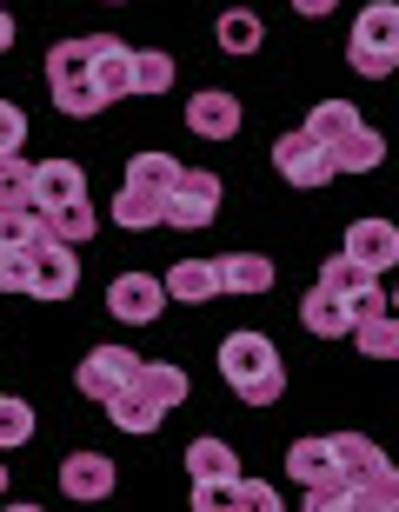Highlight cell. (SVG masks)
Returning a JSON list of instances; mask_svg holds the SVG:
<instances>
[{
  "label": "cell",
  "mask_w": 399,
  "mask_h": 512,
  "mask_svg": "<svg viewBox=\"0 0 399 512\" xmlns=\"http://www.w3.org/2000/svg\"><path fill=\"white\" fill-rule=\"evenodd\" d=\"M27 280H34V247L0 240V293H27Z\"/></svg>",
  "instance_id": "29"
},
{
  "label": "cell",
  "mask_w": 399,
  "mask_h": 512,
  "mask_svg": "<svg viewBox=\"0 0 399 512\" xmlns=\"http://www.w3.org/2000/svg\"><path fill=\"white\" fill-rule=\"evenodd\" d=\"M87 54H94V80L107 100H127L133 94V47L114 34H87Z\"/></svg>",
  "instance_id": "10"
},
{
  "label": "cell",
  "mask_w": 399,
  "mask_h": 512,
  "mask_svg": "<svg viewBox=\"0 0 399 512\" xmlns=\"http://www.w3.org/2000/svg\"><path fill=\"white\" fill-rule=\"evenodd\" d=\"M0 207H34V167L20 153H0Z\"/></svg>",
  "instance_id": "28"
},
{
  "label": "cell",
  "mask_w": 399,
  "mask_h": 512,
  "mask_svg": "<svg viewBox=\"0 0 399 512\" xmlns=\"http://www.w3.org/2000/svg\"><path fill=\"white\" fill-rule=\"evenodd\" d=\"M74 247H67V240H54V233H47V240H34V280H27V300H67V293H74Z\"/></svg>",
  "instance_id": "8"
},
{
  "label": "cell",
  "mask_w": 399,
  "mask_h": 512,
  "mask_svg": "<svg viewBox=\"0 0 399 512\" xmlns=\"http://www.w3.org/2000/svg\"><path fill=\"white\" fill-rule=\"evenodd\" d=\"M114 227L127 233H153V227H167V187H147V180H127L114 200Z\"/></svg>",
  "instance_id": "12"
},
{
  "label": "cell",
  "mask_w": 399,
  "mask_h": 512,
  "mask_svg": "<svg viewBox=\"0 0 399 512\" xmlns=\"http://www.w3.org/2000/svg\"><path fill=\"white\" fill-rule=\"evenodd\" d=\"M74 200H87V173L74 160H40L34 167V207L54 213V207H74Z\"/></svg>",
  "instance_id": "14"
},
{
  "label": "cell",
  "mask_w": 399,
  "mask_h": 512,
  "mask_svg": "<svg viewBox=\"0 0 399 512\" xmlns=\"http://www.w3.org/2000/svg\"><path fill=\"white\" fill-rule=\"evenodd\" d=\"M0 493H7V466H0Z\"/></svg>",
  "instance_id": "36"
},
{
  "label": "cell",
  "mask_w": 399,
  "mask_h": 512,
  "mask_svg": "<svg viewBox=\"0 0 399 512\" xmlns=\"http://www.w3.org/2000/svg\"><path fill=\"white\" fill-rule=\"evenodd\" d=\"M220 373H227V386L247 399V406H273V399L286 393L280 346L266 340V333H253V326H240V333L220 340Z\"/></svg>",
  "instance_id": "1"
},
{
  "label": "cell",
  "mask_w": 399,
  "mask_h": 512,
  "mask_svg": "<svg viewBox=\"0 0 399 512\" xmlns=\"http://www.w3.org/2000/svg\"><path fill=\"white\" fill-rule=\"evenodd\" d=\"M187 127L200 133V140H233V133H240V100L220 94V87H200V94L187 100Z\"/></svg>",
  "instance_id": "13"
},
{
  "label": "cell",
  "mask_w": 399,
  "mask_h": 512,
  "mask_svg": "<svg viewBox=\"0 0 399 512\" xmlns=\"http://www.w3.org/2000/svg\"><path fill=\"white\" fill-rule=\"evenodd\" d=\"M114 486H120V473H114V459H107V453L60 459V493H67V499H107Z\"/></svg>",
  "instance_id": "11"
},
{
  "label": "cell",
  "mask_w": 399,
  "mask_h": 512,
  "mask_svg": "<svg viewBox=\"0 0 399 512\" xmlns=\"http://www.w3.org/2000/svg\"><path fill=\"white\" fill-rule=\"evenodd\" d=\"M47 94H54V107L67 120H94L100 107H107V94H100V80H94L87 40H60L54 54H47Z\"/></svg>",
  "instance_id": "2"
},
{
  "label": "cell",
  "mask_w": 399,
  "mask_h": 512,
  "mask_svg": "<svg viewBox=\"0 0 399 512\" xmlns=\"http://www.w3.org/2000/svg\"><path fill=\"white\" fill-rule=\"evenodd\" d=\"M273 167H280V180L286 187H326V180H333V147H326V140H313V133L306 127H293V133H280V140H273Z\"/></svg>",
  "instance_id": "4"
},
{
  "label": "cell",
  "mask_w": 399,
  "mask_h": 512,
  "mask_svg": "<svg viewBox=\"0 0 399 512\" xmlns=\"http://www.w3.org/2000/svg\"><path fill=\"white\" fill-rule=\"evenodd\" d=\"M167 300H173L167 280H153V273H114V280H107V313H114L120 326H153Z\"/></svg>",
  "instance_id": "6"
},
{
  "label": "cell",
  "mask_w": 399,
  "mask_h": 512,
  "mask_svg": "<svg viewBox=\"0 0 399 512\" xmlns=\"http://www.w3.org/2000/svg\"><path fill=\"white\" fill-rule=\"evenodd\" d=\"M187 473L193 479H240V459H233L227 439H193L187 446Z\"/></svg>",
  "instance_id": "23"
},
{
  "label": "cell",
  "mask_w": 399,
  "mask_h": 512,
  "mask_svg": "<svg viewBox=\"0 0 399 512\" xmlns=\"http://www.w3.org/2000/svg\"><path fill=\"white\" fill-rule=\"evenodd\" d=\"M14 47V14H7V0H0V54Z\"/></svg>",
  "instance_id": "35"
},
{
  "label": "cell",
  "mask_w": 399,
  "mask_h": 512,
  "mask_svg": "<svg viewBox=\"0 0 399 512\" xmlns=\"http://www.w3.org/2000/svg\"><path fill=\"white\" fill-rule=\"evenodd\" d=\"M240 506V479H193V512H227Z\"/></svg>",
  "instance_id": "31"
},
{
  "label": "cell",
  "mask_w": 399,
  "mask_h": 512,
  "mask_svg": "<svg viewBox=\"0 0 399 512\" xmlns=\"http://www.w3.org/2000/svg\"><path fill=\"white\" fill-rule=\"evenodd\" d=\"M300 320H306V333H320V340H346V333H353V313H346V300L326 280L300 300Z\"/></svg>",
  "instance_id": "17"
},
{
  "label": "cell",
  "mask_w": 399,
  "mask_h": 512,
  "mask_svg": "<svg viewBox=\"0 0 399 512\" xmlns=\"http://www.w3.org/2000/svg\"><path fill=\"white\" fill-rule=\"evenodd\" d=\"M353 127H360V107H353V100H320V107L306 114V133H313V140H326V147H340Z\"/></svg>",
  "instance_id": "22"
},
{
  "label": "cell",
  "mask_w": 399,
  "mask_h": 512,
  "mask_svg": "<svg viewBox=\"0 0 399 512\" xmlns=\"http://www.w3.org/2000/svg\"><path fill=\"white\" fill-rule=\"evenodd\" d=\"M213 34H220V47H227V54H253V47L266 40V27H260V14H253V7H227Z\"/></svg>",
  "instance_id": "25"
},
{
  "label": "cell",
  "mask_w": 399,
  "mask_h": 512,
  "mask_svg": "<svg viewBox=\"0 0 399 512\" xmlns=\"http://www.w3.org/2000/svg\"><path fill=\"white\" fill-rule=\"evenodd\" d=\"M346 253H353L366 273H393L399 266V227L393 220H353V227H346Z\"/></svg>",
  "instance_id": "9"
},
{
  "label": "cell",
  "mask_w": 399,
  "mask_h": 512,
  "mask_svg": "<svg viewBox=\"0 0 399 512\" xmlns=\"http://www.w3.org/2000/svg\"><path fill=\"white\" fill-rule=\"evenodd\" d=\"M380 160H386V140H380L373 127H366V120H360L353 133H346L340 147H333V167H340V173H373Z\"/></svg>",
  "instance_id": "20"
},
{
  "label": "cell",
  "mask_w": 399,
  "mask_h": 512,
  "mask_svg": "<svg viewBox=\"0 0 399 512\" xmlns=\"http://www.w3.org/2000/svg\"><path fill=\"white\" fill-rule=\"evenodd\" d=\"M240 506H253V512H280V493H273L266 479H240Z\"/></svg>",
  "instance_id": "33"
},
{
  "label": "cell",
  "mask_w": 399,
  "mask_h": 512,
  "mask_svg": "<svg viewBox=\"0 0 399 512\" xmlns=\"http://www.w3.org/2000/svg\"><path fill=\"white\" fill-rule=\"evenodd\" d=\"M167 293L180 306H207L213 293H227V286H220V260H180L167 273Z\"/></svg>",
  "instance_id": "18"
},
{
  "label": "cell",
  "mask_w": 399,
  "mask_h": 512,
  "mask_svg": "<svg viewBox=\"0 0 399 512\" xmlns=\"http://www.w3.org/2000/svg\"><path fill=\"white\" fill-rule=\"evenodd\" d=\"M353 346H360L366 360H399V313L386 306V313L360 320V326H353Z\"/></svg>",
  "instance_id": "21"
},
{
  "label": "cell",
  "mask_w": 399,
  "mask_h": 512,
  "mask_svg": "<svg viewBox=\"0 0 399 512\" xmlns=\"http://www.w3.org/2000/svg\"><path fill=\"white\" fill-rule=\"evenodd\" d=\"M27 439H34V406L14 399V393H0V453H7V446H27Z\"/></svg>",
  "instance_id": "30"
},
{
  "label": "cell",
  "mask_w": 399,
  "mask_h": 512,
  "mask_svg": "<svg viewBox=\"0 0 399 512\" xmlns=\"http://www.w3.org/2000/svg\"><path fill=\"white\" fill-rule=\"evenodd\" d=\"M47 227H54V240H67V247H87V240H94V207H87V200H74V207H54L47 213Z\"/></svg>",
  "instance_id": "27"
},
{
  "label": "cell",
  "mask_w": 399,
  "mask_h": 512,
  "mask_svg": "<svg viewBox=\"0 0 399 512\" xmlns=\"http://www.w3.org/2000/svg\"><path fill=\"white\" fill-rule=\"evenodd\" d=\"M213 220H220V173L180 167V180H173V193H167V227L200 233V227H213Z\"/></svg>",
  "instance_id": "5"
},
{
  "label": "cell",
  "mask_w": 399,
  "mask_h": 512,
  "mask_svg": "<svg viewBox=\"0 0 399 512\" xmlns=\"http://www.w3.org/2000/svg\"><path fill=\"white\" fill-rule=\"evenodd\" d=\"M20 147H27V114L14 100H0V153H20Z\"/></svg>",
  "instance_id": "32"
},
{
  "label": "cell",
  "mask_w": 399,
  "mask_h": 512,
  "mask_svg": "<svg viewBox=\"0 0 399 512\" xmlns=\"http://www.w3.org/2000/svg\"><path fill=\"white\" fill-rule=\"evenodd\" d=\"M286 473L300 479V486L346 479V473H340V446H333V433H320V439H293V453H286Z\"/></svg>",
  "instance_id": "16"
},
{
  "label": "cell",
  "mask_w": 399,
  "mask_h": 512,
  "mask_svg": "<svg viewBox=\"0 0 399 512\" xmlns=\"http://www.w3.org/2000/svg\"><path fill=\"white\" fill-rule=\"evenodd\" d=\"M340 0H293V14H306V20H320V14H333Z\"/></svg>",
  "instance_id": "34"
},
{
  "label": "cell",
  "mask_w": 399,
  "mask_h": 512,
  "mask_svg": "<svg viewBox=\"0 0 399 512\" xmlns=\"http://www.w3.org/2000/svg\"><path fill=\"white\" fill-rule=\"evenodd\" d=\"M133 373H140V360H133L127 346H94V353L80 360L74 386H80V399H100V406H107V399H114L120 386L133 380Z\"/></svg>",
  "instance_id": "7"
},
{
  "label": "cell",
  "mask_w": 399,
  "mask_h": 512,
  "mask_svg": "<svg viewBox=\"0 0 399 512\" xmlns=\"http://www.w3.org/2000/svg\"><path fill=\"white\" fill-rule=\"evenodd\" d=\"M133 94H173V54L140 47L133 54Z\"/></svg>",
  "instance_id": "26"
},
{
  "label": "cell",
  "mask_w": 399,
  "mask_h": 512,
  "mask_svg": "<svg viewBox=\"0 0 399 512\" xmlns=\"http://www.w3.org/2000/svg\"><path fill=\"white\" fill-rule=\"evenodd\" d=\"M393 313H399V293H393Z\"/></svg>",
  "instance_id": "37"
},
{
  "label": "cell",
  "mask_w": 399,
  "mask_h": 512,
  "mask_svg": "<svg viewBox=\"0 0 399 512\" xmlns=\"http://www.w3.org/2000/svg\"><path fill=\"white\" fill-rule=\"evenodd\" d=\"M346 60H353L366 80H386V74H393V67H399V0H373V7L353 20Z\"/></svg>",
  "instance_id": "3"
},
{
  "label": "cell",
  "mask_w": 399,
  "mask_h": 512,
  "mask_svg": "<svg viewBox=\"0 0 399 512\" xmlns=\"http://www.w3.org/2000/svg\"><path fill=\"white\" fill-rule=\"evenodd\" d=\"M133 380L147 386V393L160 399V406H180V399L193 393V380H187V373H180L173 360H140V373H133Z\"/></svg>",
  "instance_id": "24"
},
{
  "label": "cell",
  "mask_w": 399,
  "mask_h": 512,
  "mask_svg": "<svg viewBox=\"0 0 399 512\" xmlns=\"http://www.w3.org/2000/svg\"><path fill=\"white\" fill-rule=\"evenodd\" d=\"M273 280H280V273H273L266 253H227V260H220V286H227V293H266Z\"/></svg>",
  "instance_id": "19"
},
{
  "label": "cell",
  "mask_w": 399,
  "mask_h": 512,
  "mask_svg": "<svg viewBox=\"0 0 399 512\" xmlns=\"http://www.w3.org/2000/svg\"><path fill=\"white\" fill-rule=\"evenodd\" d=\"M107 419H114L120 433L147 439L153 426H160V419H167V406H160V399H153V393H147V386H140V380H127V386H120L114 399H107Z\"/></svg>",
  "instance_id": "15"
}]
</instances>
